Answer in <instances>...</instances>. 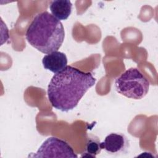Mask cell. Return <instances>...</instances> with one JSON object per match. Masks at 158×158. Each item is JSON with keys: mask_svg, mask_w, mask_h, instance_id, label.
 Masks as SVG:
<instances>
[{"mask_svg": "<svg viewBox=\"0 0 158 158\" xmlns=\"http://www.w3.org/2000/svg\"><path fill=\"white\" fill-rule=\"evenodd\" d=\"M90 72H84L67 65L55 73L48 86V96L52 106L62 112H69L78 105L86 91L96 83Z\"/></svg>", "mask_w": 158, "mask_h": 158, "instance_id": "obj_1", "label": "cell"}, {"mask_svg": "<svg viewBox=\"0 0 158 158\" xmlns=\"http://www.w3.org/2000/svg\"><path fill=\"white\" fill-rule=\"evenodd\" d=\"M25 38L31 46L48 54L57 51L61 47L65 31L60 20L44 11L34 17L27 30Z\"/></svg>", "mask_w": 158, "mask_h": 158, "instance_id": "obj_2", "label": "cell"}, {"mask_svg": "<svg viewBox=\"0 0 158 158\" xmlns=\"http://www.w3.org/2000/svg\"><path fill=\"white\" fill-rule=\"evenodd\" d=\"M150 83L137 68H130L117 77L114 82L117 92L128 98L141 99L148 93Z\"/></svg>", "mask_w": 158, "mask_h": 158, "instance_id": "obj_3", "label": "cell"}, {"mask_svg": "<svg viewBox=\"0 0 158 158\" xmlns=\"http://www.w3.org/2000/svg\"><path fill=\"white\" fill-rule=\"evenodd\" d=\"M32 157L77 158L78 156L65 141L52 136L47 138L42 143Z\"/></svg>", "mask_w": 158, "mask_h": 158, "instance_id": "obj_4", "label": "cell"}, {"mask_svg": "<svg viewBox=\"0 0 158 158\" xmlns=\"http://www.w3.org/2000/svg\"><path fill=\"white\" fill-rule=\"evenodd\" d=\"M102 149L108 154L118 155L125 152L129 147V141L126 136L120 133H111L101 142Z\"/></svg>", "mask_w": 158, "mask_h": 158, "instance_id": "obj_5", "label": "cell"}, {"mask_svg": "<svg viewBox=\"0 0 158 158\" xmlns=\"http://www.w3.org/2000/svg\"><path fill=\"white\" fill-rule=\"evenodd\" d=\"M42 64L46 70L57 73L67 66V58L64 52L57 51L45 55Z\"/></svg>", "mask_w": 158, "mask_h": 158, "instance_id": "obj_6", "label": "cell"}, {"mask_svg": "<svg viewBox=\"0 0 158 158\" xmlns=\"http://www.w3.org/2000/svg\"><path fill=\"white\" fill-rule=\"evenodd\" d=\"M72 4L69 0H54L49 4L51 14L59 20H67L72 12Z\"/></svg>", "mask_w": 158, "mask_h": 158, "instance_id": "obj_7", "label": "cell"}, {"mask_svg": "<svg viewBox=\"0 0 158 158\" xmlns=\"http://www.w3.org/2000/svg\"><path fill=\"white\" fill-rule=\"evenodd\" d=\"M101 150L102 148L99 139L94 135H90L87 138L85 151L81 157L95 158L101 152Z\"/></svg>", "mask_w": 158, "mask_h": 158, "instance_id": "obj_8", "label": "cell"}]
</instances>
